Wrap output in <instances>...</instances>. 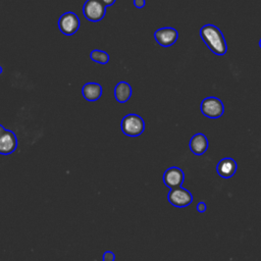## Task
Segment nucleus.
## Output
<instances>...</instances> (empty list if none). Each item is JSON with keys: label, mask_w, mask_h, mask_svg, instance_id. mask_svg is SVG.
I'll return each instance as SVG.
<instances>
[{"label": "nucleus", "mask_w": 261, "mask_h": 261, "mask_svg": "<svg viewBox=\"0 0 261 261\" xmlns=\"http://www.w3.org/2000/svg\"><path fill=\"white\" fill-rule=\"evenodd\" d=\"M90 57L93 61L100 64H106L109 61V55L103 50H93L90 53Z\"/></svg>", "instance_id": "4468645a"}, {"label": "nucleus", "mask_w": 261, "mask_h": 261, "mask_svg": "<svg viewBox=\"0 0 261 261\" xmlns=\"http://www.w3.org/2000/svg\"><path fill=\"white\" fill-rule=\"evenodd\" d=\"M82 93L86 100L94 102L101 97L102 87L97 83H87L84 85Z\"/></svg>", "instance_id": "f8f14e48"}, {"label": "nucleus", "mask_w": 261, "mask_h": 261, "mask_svg": "<svg viewBox=\"0 0 261 261\" xmlns=\"http://www.w3.org/2000/svg\"><path fill=\"white\" fill-rule=\"evenodd\" d=\"M103 260L104 261H114L115 260V255L112 251H106L103 254Z\"/></svg>", "instance_id": "2eb2a0df"}, {"label": "nucleus", "mask_w": 261, "mask_h": 261, "mask_svg": "<svg viewBox=\"0 0 261 261\" xmlns=\"http://www.w3.org/2000/svg\"><path fill=\"white\" fill-rule=\"evenodd\" d=\"M238 169V164L234 159L230 157L222 158L216 166V171L219 176L223 178H230L234 175L236 171Z\"/></svg>", "instance_id": "9d476101"}, {"label": "nucleus", "mask_w": 261, "mask_h": 261, "mask_svg": "<svg viewBox=\"0 0 261 261\" xmlns=\"http://www.w3.org/2000/svg\"><path fill=\"white\" fill-rule=\"evenodd\" d=\"M105 6H111V5H113L114 4V2H115V0H100Z\"/></svg>", "instance_id": "a211bd4d"}, {"label": "nucleus", "mask_w": 261, "mask_h": 261, "mask_svg": "<svg viewBox=\"0 0 261 261\" xmlns=\"http://www.w3.org/2000/svg\"><path fill=\"white\" fill-rule=\"evenodd\" d=\"M189 146H190V149L193 152V154H195L197 156L203 155L207 151L208 146H209L208 139L204 134L198 133L191 138Z\"/></svg>", "instance_id": "9b49d317"}, {"label": "nucleus", "mask_w": 261, "mask_h": 261, "mask_svg": "<svg viewBox=\"0 0 261 261\" xmlns=\"http://www.w3.org/2000/svg\"><path fill=\"white\" fill-rule=\"evenodd\" d=\"M134 5L137 8H143L146 5L145 0H134Z\"/></svg>", "instance_id": "f3484780"}, {"label": "nucleus", "mask_w": 261, "mask_h": 261, "mask_svg": "<svg viewBox=\"0 0 261 261\" xmlns=\"http://www.w3.org/2000/svg\"><path fill=\"white\" fill-rule=\"evenodd\" d=\"M201 112L208 118H219L224 113V106L219 98L207 97L201 102Z\"/></svg>", "instance_id": "7ed1b4c3"}, {"label": "nucleus", "mask_w": 261, "mask_h": 261, "mask_svg": "<svg viewBox=\"0 0 261 261\" xmlns=\"http://www.w3.org/2000/svg\"><path fill=\"white\" fill-rule=\"evenodd\" d=\"M167 199L172 206L178 208L187 207L193 202V196L191 192L181 187L171 189L168 193Z\"/></svg>", "instance_id": "423d86ee"}, {"label": "nucleus", "mask_w": 261, "mask_h": 261, "mask_svg": "<svg viewBox=\"0 0 261 261\" xmlns=\"http://www.w3.org/2000/svg\"><path fill=\"white\" fill-rule=\"evenodd\" d=\"M145 122L141 116L135 113L125 115L121 120V130L128 137H138L143 134Z\"/></svg>", "instance_id": "f03ea898"}, {"label": "nucleus", "mask_w": 261, "mask_h": 261, "mask_svg": "<svg viewBox=\"0 0 261 261\" xmlns=\"http://www.w3.org/2000/svg\"><path fill=\"white\" fill-rule=\"evenodd\" d=\"M259 47L261 48V39H260V41H259Z\"/></svg>", "instance_id": "aec40b11"}, {"label": "nucleus", "mask_w": 261, "mask_h": 261, "mask_svg": "<svg viewBox=\"0 0 261 261\" xmlns=\"http://www.w3.org/2000/svg\"><path fill=\"white\" fill-rule=\"evenodd\" d=\"M103 261H104V260H103Z\"/></svg>", "instance_id": "4be33fe9"}, {"label": "nucleus", "mask_w": 261, "mask_h": 261, "mask_svg": "<svg viewBox=\"0 0 261 261\" xmlns=\"http://www.w3.org/2000/svg\"><path fill=\"white\" fill-rule=\"evenodd\" d=\"M1 72H2V67L0 66V73H1Z\"/></svg>", "instance_id": "412c9836"}, {"label": "nucleus", "mask_w": 261, "mask_h": 261, "mask_svg": "<svg viewBox=\"0 0 261 261\" xmlns=\"http://www.w3.org/2000/svg\"><path fill=\"white\" fill-rule=\"evenodd\" d=\"M162 178L164 185L171 190L181 187L185 180V173L179 167L171 166L164 171Z\"/></svg>", "instance_id": "0eeeda50"}, {"label": "nucleus", "mask_w": 261, "mask_h": 261, "mask_svg": "<svg viewBox=\"0 0 261 261\" xmlns=\"http://www.w3.org/2000/svg\"><path fill=\"white\" fill-rule=\"evenodd\" d=\"M197 210H198V212H200V213H204V212L207 210L206 203H205L204 201H200V202L197 204Z\"/></svg>", "instance_id": "dca6fc26"}, {"label": "nucleus", "mask_w": 261, "mask_h": 261, "mask_svg": "<svg viewBox=\"0 0 261 261\" xmlns=\"http://www.w3.org/2000/svg\"><path fill=\"white\" fill-rule=\"evenodd\" d=\"M5 130H6V128H4V126L2 124H0V136L3 135L5 133Z\"/></svg>", "instance_id": "6ab92c4d"}, {"label": "nucleus", "mask_w": 261, "mask_h": 261, "mask_svg": "<svg viewBox=\"0 0 261 261\" xmlns=\"http://www.w3.org/2000/svg\"><path fill=\"white\" fill-rule=\"evenodd\" d=\"M58 28L63 35L71 36L80 28V18L73 12H65L58 19Z\"/></svg>", "instance_id": "39448f33"}, {"label": "nucleus", "mask_w": 261, "mask_h": 261, "mask_svg": "<svg viewBox=\"0 0 261 261\" xmlns=\"http://www.w3.org/2000/svg\"><path fill=\"white\" fill-rule=\"evenodd\" d=\"M83 13L90 21H100L105 16L106 6L100 0H87L83 7Z\"/></svg>", "instance_id": "20e7f679"}, {"label": "nucleus", "mask_w": 261, "mask_h": 261, "mask_svg": "<svg viewBox=\"0 0 261 261\" xmlns=\"http://www.w3.org/2000/svg\"><path fill=\"white\" fill-rule=\"evenodd\" d=\"M114 96L119 103H125L132 96V87L126 82H119L115 86Z\"/></svg>", "instance_id": "ddd939ff"}, {"label": "nucleus", "mask_w": 261, "mask_h": 261, "mask_svg": "<svg viewBox=\"0 0 261 261\" xmlns=\"http://www.w3.org/2000/svg\"><path fill=\"white\" fill-rule=\"evenodd\" d=\"M154 38L160 46L169 47L176 42L178 38V32L170 27L161 28L154 33Z\"/></svg>", "instance_id": "6e6552de"}, {"label": "nucleus", "mask_w": 261, "mask_h": 261, "mask_svg": "<svg viewBox=\"0 0 261 261\" xmlns=\"http://www.w3.org/2000/svg\"><path fill=\"white\" fill-rule=\"evenodd\" d=\"M200 36L206 46L216 55L223 56L227 51V45L222 32L214 24H204L200 30Z\"/></svg>", "instance_id": "f257e3e1"}, {"label": "nucleus", "mask_w": 261, "mask_h": 261, "mask_svg": "<svg viewBox=\"0 0 261 261\" xmlns=\"http://www.w3.org/2000/svg\"><path fill=\"white\" fill-rule=\"evenodd\" d=\"M17 147V139L12 130L6 129L3 135L0 136V154L8 155L15 151Z\"/></svg>", "instance_id": "1a4fd4ad"}]
</instances>
